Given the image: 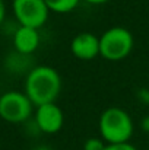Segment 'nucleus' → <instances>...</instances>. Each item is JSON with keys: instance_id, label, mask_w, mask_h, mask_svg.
I'll list each match as a JSON object with an SVG mask.
<instances>
[{"instance_id": "obj_1", "label": "nucleus", "mask_w": 149, "mask_h": 150, "mask_svg": "<svg viewBox=\"0 0 149 150\" xmlns=\"http://www.w3.org/2000/svg\"><path fill=\"white\" fill-rule=\"evenodd\" d=\"M24 92L35 106L56 102L61 92V77L51 66H34L25 76Z\"/></svg>"}, {"instance_id": "obj_2", "label": "nucleus", "mask_w": 149, "mask_h": 150, "mask_svg": "<svg viewBox=\"0 0 149 150\" xmlns=\"http://www.w3.org/2000/svg\"><path fill=\"white\" fill-rule=\"evenodd\" d=\"M99 137L107 144L127 143L135 133V122L130 114L120 106L105 108L98 118Z\"/></svg>"}, {"instance_id": "obj_3", "label": "nucleus", "mask_w": 149, "mask_h": 150, "mask_svg": "<svg viewBox=\"0 0 149 150\" xmlns=\"http://www.w3.org/2000/svg\"><path fill=\"white\" fill-rule=\"evenodd\" d=\"M135 47L133 34L124 26H111L99 35V55L107 61H121Z\"/></svg>"}, {"instance_id": "obj_4", "label": "nucleus", "mask_w": 149, "mask_h": 150, "mask_svg": "<svg viewBox=\"0 0 149 150\" xmlns=\"http://www.w3.org/2000/svg\"><path fill=\"white\" fill-rule=\"evenodd\" d=\"M34 106L25 92L7 91L0 95V118L9 124H25L31 120Z\"/></svg>"}, {"instance_id": "obj_5", "label": "nucleus", "mask_w": 149, "mask_h": 150, "mask_svg": "<svg viewBox=\"0 0 149 150\" xmlns=\"http://www.w3.org/2000/svg\"><path fill=\"white\" fill-rule=\"evenodd\" d=\"M12 12L18 25L35 29L47 23L51 13L44 0H12Z\"/></svg>"}, {"instance_id": "obj_6", "label": "nucleus", "mask_w": 149, "mask_h": 150, "mask_svg": "<svg viewBox=\"0 0 149 150\" xmlns=\"http://www.w3.org/2000/svg\"><path fill=\"white\" fill-rule=\"evenodd\" d=\"M34 122L43 134H57L64 124V114L61 108L56 103H44L35 106L34 111Z\"/></svg>"}, {"instance_id": "obj_7", "label": "nucleus", "mask_w": 149, "mask_h": 150, "mask_svg": "<svg viewBox=\"0 0 149 150\" xmlns=\"http://www.w3.org/2000/svg\"><path fill=\"white\" fill-rule=\"evenodd\" d=\"M70 52L82 61H91L99 55V37L92 32H79L70 41Z\"/></svg>"}, {"instance_id": "obj_8", "label": "nucleus", "mask_w": 149, "mask_h": 150, "mask_svg": "<svg viewBox=\"0 0 149 150\" xmlns=\"http://www.w3.org/2000/svg\"><path fill=\"white\" fill-rule=\"evenodd\" d=\"M12 42H13L15 51L25 55H31L40 47V42H41L40 29L19 25L12 35Z\"/></svg>"}, {"instance_id": "obj_9", "label": "nucleus", "mask_w": 149, "mask_h": 150, "mask_svg": "<svg viewBox=\"0 0 149 150\" xmlns=\"http://www.w3.org/2000/svg\"><path fill=\"white\" fill-rule=\"evenodd\" d=\"M29 57L31 55H25V54H21V52L15 51L13 54H10L6 58V67L13 73H16V71L18 73H22V71L28 73L34 67V66L29 64Z\"/></svg>"}, {"instance_id": "obj_10", "label": "nucleus", "mask_w": 149, "mask_h": 150, "mask_svg": "<svg viewBox=\"0 0 149 150\" xmlns=\"http://www.w3.org/2000/svg\"><path fill=\"white\" fill-rule=\"evenodd\" d=\"M50 12L53 13H58V15H64V13H70L73 12L82 0H44Z\"/></svg>"}, {"instance_id": "obj_11", "label": "nucleus", "mask_w": 149, "mask_h": 150, "mask_svg": "<svg viewBox=\"0 0 149 150\" xmlns=\"http://www.w3.org/2000/svg\"><path fill=\"white\" fill-rule=\"evenodd\" d=\"M107 143L101 137H89L83 143V150H104Z\"/></svg>"}, {"instance_id": "obj_12", "label": "nucleus", "mask_w": 149, "mask_h": 150, "mask_svg": "<svg viewBox=\"0 0 149 150\" xmlns=\"http://www.w3.org/2000/svg\"><path fill=\"white\" fill-rule=\"evenodd\" d=\"M104 150H138L130 142L127 143H117V144H107Z\"/></svg>"}, {"instance_id": "obj_13", "label": "nucleus", "mask_w": 149, "mask_h": 150, "mask_svg": "<svg viewBox=\"0 0 149 150\" xmlns=\"http://www.w3.org/2000/svg\"><path fill=\"white\" fill-rule=\"evenodd\" d=\"M136 98H138V100H139L140 103L149 105V89L140 88V89L138 91V93H136Z\"/></svg>"}, {"instance_id": "obj_14", "label": "nucleus", "mask_w": 149, "mask_h": 150, "mask_svg": "<svg viewBox=\"0 0 149 150\" xmlns=\"http://www.w3.org/2000/svg\"><path fill=\"white\" fill-rule=\"evenodd\" d=\"M4 19H6V3L4 0H0V26L3 25Z\"/></svg>"}, {"instance_id": "obj_15", "label": "nucleus", "mask_w": 149, "mask_h": 150, "mask_svg": "<svg viewBox=\"0 0 149 150\" xmlns=\"http://www.w3.org/2000/svg\"><path fill=\"white\" fill-rule=\"evenodd\" d=\"M140 128H142L145 133H149V115L142 118V121H140Z\"/></svg>"}, {"instance_id": "obj_16", "label": "nucleus", "mask_w": 149, "mask_h": 150, "mask_svg": "<svg viewBox=\"0 0 149 150\" xmlns=\"http://www.w3.org/2000/svg\"><path fill=\"white\" fill-rule=\"evenodd\" d=\"M82 1L86 3V4H92V6H101V4L108 3L110 0H82Z\"/></svg>"}, {"instance_id": "obj_17", "label": "nucleus", "mask_w": 149, "mask_h": 150, "mask_svg": "<svg viewBox=\"0 0 149 150\" xmlns=\"http://www.w3.org/2000/svg\"><path fill=\"white\" fill-rule=\"evenodd\" d=\"M32 150H54L53 147H50L47 144H40V146H35Z\"/></svg>"}]
</instances>
